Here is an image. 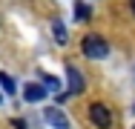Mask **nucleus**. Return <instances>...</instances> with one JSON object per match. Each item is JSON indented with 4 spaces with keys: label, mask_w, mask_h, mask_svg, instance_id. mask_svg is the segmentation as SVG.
I'll use <instances>...</instances> for the list:
<instances>
[{
    "label": "nucleus",
    "mask_w": 135,
    "mask_h": 129,
    "mask_svg": "<svg viewBox=\"0 0 135 129\" xmlns=\"http://www.w3.org/2000/svg\"><path fill=\"white\" fill-rule=\"evenodd\" d=\"M23 98H26V103H37V101L46 98V89L40 83H29L26 89H23Z\"/></svg>",
    "instance_id": "39448f33"
},
{
    "label": "nucleus",
    "mask_w": 135,
    "mask_h": 129,
    "mask_svg": "<svg viewBox=\"0 0 135 129\" xmlns=\"http://www.w3.org/2000/svg\"><path fill=\"white\" fill-rule=\"evenodd\" d=\"M0 86L9 92V95H15V89H17V83H15V77L6 75V72H0Z\"/></svg>",
    "instance_id": "6e6552de"
},
{
    "label": "nucleus",
    "mask_w": 135,
    "mask_h": 129,
    "mask_svg": "<svg viewBox=\"0 0 135 129\" xmlns=\"http://www.w3.org/2000/svg\"><path fill=\"white\" fill-rule=\"evenodd\" d=\"M89 14H92V9L81 0H75V20H89Z\"/></svg>",
    "instance_id": "423d86ee"
},
{
    "label": "nucleus",
    "mask_w": 135,
    "mask_h": 129,
    "mask_svg": "<svg viewBox=\"0 0 135 129\" xmlns=\"http://www.w3.org/2000/svg\"><path fill=\"white\" fill-rule=\"evenodd\" d=\"M132 129H135V126H132Z\"/></svg>",
    "instance_id": "f8f14e48"
},
{
    "label": "nucleus",
    "mask_w": 135,
    "mask_h": 129,
    "mask_svg": "<svg viewBox=\"0 0 135 129\" xmlns=\"http://www.w3.org/2000/svg\"><path fill=\"white\" fill-rule=\"evenodd\" d=\"M43 121H46L52 129H72V126H69V118H66V112H60L57 106H49V109H43Z\"/></svg>",
    "instance_id": "f03ea898"
},
{
    "label": "nucleus",
    "mask_w": 135,
    "mask_h": 129,
    "mask_svg": "<svg viewBox=\"0 0 135 129\" xmlns=\"http://www.w3.org/2000/svg\"><path fill=\"white\" fill-rule=\"evenodd\" d=\"M129 9H132V12H135V0H129Z\"/></svg>",
    "instance_id": "9b49d317"
},
{
    "label": "nucleus",
    "mask_w": 135,
    "mask_h": 129,
    "mask_svg": "<svg viewBox=\"0 0 135 129\" xmlns=\"http://www.w3.org/2000/svg\"><path fill=\"white\" fill-rule=\"evenodd\" d=\"M89 118H92L95 126H101V129L112 126V112H109L104 103H92V106H89Z\"/></svg>",
    "instance_id": "7ed1b4c3"
},
{
    "label": "nucleus",
    "mask_w": 135,
    "mask_h": 129,
    "mask_svg": "<svg viewBox=\"0 0 135 129\" xmlns=\"http://www.w3.org/2000/svg\"><path fill=\"white\" fill-rule=\"evenodd\" d=\"M52 34H55L57 43H66V40H69V37H66V26L60 23V20H55V23H52Z\"/></svg>",
    "instance_id": "0eeeda50"
},
{
    "label": "nucleus",
    "mask_w": 135,
    "mask_h": 129,
    "mask_svg": "<svg viewBox=\"0 0 135 129\" xmlns=\"http://www.w3.org/2000/svg\"><path fill=\"white\" fill-rule=\"evenodd\" d=\"M66 77H69V95H81L83 89H86V80H83V75L78 72V66H66Z\"/></svg>",
    "instance_id": "20e7f679"
},
{
    "label": "nucleus",
    "mask_w": 135,
    "mask_h": 129,
    "mask_svg": "<svg viewBox=\"0 0 135 129\" xmlns=\"http://www.w3.org/2000/svg\"><path fill=\"white\" fill-rule=\"evenodd\" d=\"M83 54L92 57V60H101V57H107V54H109V46L104 43V37H98V34H86V37H83Z\"/></svg>",
    "instance_id": "f257e3e1"
},
{
    "label": "nucleus",
    "mask_w": 135,
    "mask_h": 129,
    "mask_svg": "<svg viewBox=\"0 0 135 129\" xmlns=\"http://www.w3.org/2000/svg\"><path fill=\"white\" fill-rule=\"evenodd\" d=\"M12 126H15V129H29L26 121H20V118H15V121H12Z\"/></svg>",
    "instance_id": "9d476101"
},
{
    "label": "nucleus",
    "mask_w": 135,
    "mask_h": 129,
    "mask_svg": "<svg viewBox=\"0 0 135 129\" xmlns=\"http://www.w3.org/2000/svg\"><path fill=\"white\" fill-rule=\"evenodd\" d=\"M43 89H52V92H57L60 89V80L57 77H52V75H43V83H40Z\"/></svg>",
    "instance_id": "1a4fd4ad"
}]
</instances>
